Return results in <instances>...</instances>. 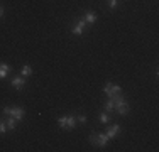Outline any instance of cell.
I'll use <instances>...</instances> for the list:
<instances>
[{
  "label": "cell",
  "mask_w": 159,
  "mask_h": 152,
  "mask_svg": "<svg viewBox=\"0 0 159 152\" xmlns=\"http://www.w3.org/2000/svg\"><path fill=\"white\" fill-rule=\"evenodd\" d=\"M108 135L105 134V132H93L92 135H90V144L92 145H97V147H102L103 149L105 145L108 144Z\"/></svg>",
  "instance_id": "obj_2"
},
{
  "label": "cell",
  "mask_w": 159,
  "mask_h": 152,
  "mask_svg": "<svg viewBox=\"0 0 159 152\" xmlns=\"http://www.w3.org/2000/svg\"><path fill=\"white\" fill-rule=\"evenodd\" d=\"M75 117H76L78 123H85V122H86V115H75Z\"/></svg>",
  "instance_id": "obj_17"
},
{
  "label": "cell",
  "mask_w": 159,
  "mask_h": 152,
  "mask_svg": "<svg viewBox=\"0 0 159 152\" xmlns=\"http://www.w3.org/2000/svg\"><path fill=\"white\" fill-rule=\"evenodd\" d=\"M24 115H25V110L22 108V106H12V108H10V115L9 117H14L17 122H20L22 118H24Z\"/></svg>",
  "instance_id": "obj_6"
},
{
  "label": "cell",
  "mask_w": 159,
  "mask_h": 152,
  "mask_svg": "<svg viewBox=\"0 0 159 152\" xmlns=\"http://www.w3.org/2000/svg\"><path fill=\"white\" fill-rule=\"evenodd\" d=\"M10 108H12V106H3V115L5 117L10 115Z\"/></svg>",
  "instance_id": "obj_19"
},
{
  "label": "cell",
  "mask_w": 159,
  "mask_h": 152,
  "mask_svg": "<svg viewBox=\"0 0 159 152\" xmlns=\"http://www.w3.org/2000/svg\"><path fill=\"white\" fill-rule=\"evenodd\" d=\"M117 5H119V0H108V7L110 9H117Z\"/></svg>",
  "instance_id": "obj_18"
},
{
  "label": "cell",
  "mask_w": 159,
  "mask_h": 152,
  "mask_svg": "<svg viewBox=\"0 0 159 152\" xmlns=\"http://www.w3.org/2000/svg\"><path fill=\"white\" fill-rule=\"evenodd\" d=\"M5 125H7V130H16L17 120L14 118V117H7V118H5Z\"/></svg>",
  "instance_id": "obj_11"
},
{
  "label": "cell",
  "mask_w": 159,
  "mask_h": 152,
  "mask_svg": "<svg viewBox=\"0 0 159 152\" xmlns=\"http://www.w3.org/2000/svg\"><path fill=\"white\" fill-rule=\"evenodd\" d=\"M10 71H12V66L9 63H0V79H5Z\"/></svg>",
  "instance_id": "obj_9"
},
{
  "label": "cell",
  "mask_w": 159,
  "mask_h": 152,
  "mask_svg": "<svg viewBox=\"0 0 159 152\" xmlns=\"http://www.w3.org/2000/svg\"><path fill=\"white\" fill-rule=\"evenodd\" d=\"M86 30V22L85 19H78V20L73 22V25H71V32L75 34V36H83Z\"/></svg>",
  "instance_id": "obj_3"
},
{
  "label": "cell",
  "mask_w": 159,
  "mask_h": 152,
  "mask_svg": "<svg viewBox=\"0 0 159 152\" xmlns=\"http://www.w3.org/2000/svg\"><path fill=\"white\" fill-rule=\"evenodd\" d=\"M10 86H12L14 90H17V91L24 90V86H25V78H24V76H14V78L10 79Z\"/></svg>",
  "instance_id": "obj_5"
},
{
  "label": "cell",
  "mask_w": 159,
  "mask_h": 152,
  "mask_svg": "<svg viewBox=\"0 0 159 152\" xmlns=\"http://www.w3.org/2000/svg\"><path fill=\"white\" fill-rule=\"evenodd\" d=\"M58 125H59L61 128H66V125H68V115L59 117V118H58Z\"/></svg>",
  "instance_id": "obj_15"
},
{
  "label": "cell",
  "mask_w": 159,
  "mask_h": 152,
  "mask_svg": "<svg viewBox=\"0 0 159 152\" xmlns=\"http://www.w3.org/2000/svg\"><path fill=\"white\" fill-rule=\"evenodd\" d=\"M120 130H122V128H120V125H117V123H112V125H108V127H107V130H105V134L108 135V139H115V137L120 134Z\"/></svg>",
  "instance_id": "obj_7"
},
{
  "label": "cell",
  "mask_w": 159,
  "mask_h": 152,
  "mask_svg": "<svg viewBox=\"0 0 159 152\" xmlns=\"http://www.w3.org/2000/svg\"><path fill=\"white\" fill-rule=\"evenodd\" d=\"M103 93L107 95L108 98H112V96H115V95L122 93V86H119V85H113L112 81H108L107 85L103 86Z\"/></svg>",
  "instance_id": "obj_4"
},
{
  "label": "cell",
  "mask_w": 159,
  "mask_h": 152,
  "mask_svg": "<svg viewBox=\"0 0 159 152\" xmlns=\"http://www.w3.org/2000/svg\"><path fill=\"white\" fill-rule=\"evenodd\" d=\"M32 74V66L31 64H24L20 69V76H24V78H29V76Z\"/></svg>",
  "instance_id": "obj_12"
},
{
  "label": "cell",
  "mask_w": 159,
  "mask_h": 152,
  "mask_svg": "<svg viewBox=\"0 0 159 152\" xmlns=\"http://www.w3.org/2000/svg\"><path fill=\"white\" fill-rule=\"evenodd\" d=\"M76 123H78V122H76V117H75V115H68V125H66L68 130H73V128L76 127Z\"/></svg>",
  "instance_id": "obj_13"
},
{
  "label": "cell",
  "mask_w": 159,
  "mask_h": 152,
  "mask_svg": "<svg viewBox=\"0 0 159 152\" xmlns=\"http://www.w3.org/2000/svg\"><path fill=\"white\" fill-rule=\"evenodd\" d=\"M5 132H7V125H5V122H0V135H5Z\"/></svg>",
  "instance_id": "obj_16"
},
{
  "label": "cell",
  "mask_w": 159,
  "mask_h": 152,
  "mask_svg": "<svg viewBox=\"0 0 159 152\" xmlns=\"http://www.w3.org/2000/svg\"><path fill=\"white\" fill-rule=\"evenodd\" d=\"M98 120L102 122V123H105L107 125L108 122H110L112 118H110V113H107V112H103V113H100V117H98Z\"/></svg>",
  "instance_id": "obj_14"
},
{
  "label": "cell",
  "mask_w": 159,
  "mask_h": 152,
  "mask_svg": "<svg viewBox=\"0 0 159 152\" xmlns=\"http://www.w3.org/2000/svg\"><path fill=\"white\" fill-rule=\"evenodd\" d=\"M3 14H5V10H3V7H2V5H0V19H2V17H3Z\"/></svg>",
  "instance_id": "obj_20"
},
{
  "label": "cell",
  "mask_w": 159,
  "mask_h": 152,
  "mask_svg": "<svg viewBox=\"0 0 159 152\" xmlns=\"http://www.w3.org/2000/svg\"><path fill=\"white\" fill-rule=\"evenodd\" d=\"M113 98V103H115V112L119 113L120 117H124V115H127L129 112H130V105L125 101V98L122 96V95H115V96H112Z\"/></svg>",
  "instance_id": "obj_1"
},
{
  "label": "cell",
  "mask_w": 159,
  "mask_h": 152,
  "mask_svg": "<svg viewBox=\"0 0 159 152\" xmlns=\"http://www.w3.org/2000/svg\"><path fill=\"white\" fill-rule=\"evenodd\" d=\"M103 108H105V112H107V113H113V112H115V103H113V98H108V100L105 101Z\"/></svg>",
  "instance_id": "obj_10"
},
{
  "label": "cell",
  "mask_w": 159,
  "mask_h": 152,
  "mask_svg": "<svg viewBox=\"0 0 159 152\" xmlns=\"http://www.w3.org/2000/svg\"><path fill=\"white\" fill-rule=\"evenodd\" d=\"M83 19H85L86 25H93V24H95V22L98 20L97 14L93 12V10H86V12H85V15H83Z\"/></svg>",
  "instance_id": "obj_8"
}]
</instances>
